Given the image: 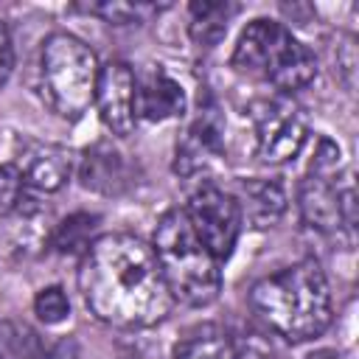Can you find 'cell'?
<instances>
[{
    "mask_svg": "<svg viewBox=\"0 0 359 359\" xmlns=\"http://www.w3.org/2000/svg\"><path fill=\"white\" fill-rule=\"evenodd\" d=\"M188 14H191V22H188L191 39L202 48H213L227 34V22L236 14V6L233 3H191Z\"/></svg>",
    "mask_w": 359,
    "mask_h": 359,
    "instance_id": "9a60e30c",
    "label": "cell"
},
{
    "mask_svg": "<svg viewBox=\"0 0 359 359\" xmlns=\"http://www.w3.org/2000/svg\"><path fill=\"white\" fill-rule=\"evenodd\" d=\"M79 289L87 309L115 328H151L174 306L151 244L132 233H107L90 244Z\"/></svg>",
    "mask_w": 359,
    "mask_h": 359,
    "instance_id": "6da1fadb",
    "label": "cell"
},
{
    "mask_svg": "<svg viewBox=\"0 0 359 359\" xmlns=\"http://www.w3.org/2000/svg\"><path fill=\"white\" fill-rule=\"evenodd\" d=\"M87 11L104 17L109 25H132V22H146L151 14H160L163 6H154V3H98V6H87Z\"/></svg>",
    "mask_w": 359,
    "mask_h": 359,
    "instance_id": "ac0fdd59",
    "label": "cell"
},
{
    "mask_svg": "<svg viewBox=\"0 0 359 359\" xmlns=\"http://www.w3.org/2000/svg\"><path fill=\"white\" fill-rule=\"evenodd\" d=\"M25 199V182L14 163L0 165V216H8L22 208Z\"/></svg>",
    "mask_w": 359,
    "mask_h": 359,
    "instance_id": "ffe728a7",
    "label": "cell"
},
{
    "mask_svg": "<svg viewBox=\"0 0 359 359\" xmlns=\"http://www.w3.org/2000/svg\"><path fill=\"white\" fill-rule=\"evenodd\" d=\"M230 65L283 95L303 90L317 76L314 53L278 20H252L241 31Z\"/></svg>",
    "mask_w": 359,
    "mask_h": 359,
    "instance_id": "277c9868",
    "label": "cell"
},
{
    "mask_svg": "<svg viewBox=\"0 0 359 359\" xmlns=\"http://www.w3.org/2000/svg\"><path fill=\"white\" fill-rule=\"evenodd\" d=\"M174 359H236V351L222 328L199 325L180 339Z\"/></svg>",
    "mask_w": 359,
    "mask_h": 359,
    "instance_id": "2e32d148",
    "label": "cell"
},
{
    "mask_svg": "<svg viewBox=\"0 0 359 359\" xmlns=\"http://www.w3.org/2000/svg\"><path fill=\"white\" fill-rule=\"evenodd\" d=\"M241 222L255 230H266L280 222L286 210V191L275 180H244L236 194Z\"/></svg>",
    "mask_w": 359,
    "mask_h": 359,
    "instance_id": "5bb4252c",
    "label": "cell"
},
{
    "mask_svg": "<svg viewBox=\"0 0 359 359\" xmlns=\"http://www.w3.org/2000/svg\"><path fill=\"white\" fill-rule=\"evenodd\" d=\"M95 107L101 115V123L118 135L126 137L137 123V107H135V70L126 62H107L98 70L95 84Z\"/></svg>",
    "mask_w": 359,
    "mask_h": 359,
    "instance_id": "9c48e42d",
    "label": "cell"
},
{
    "mask_svg": "<svg viewBox=\"0 0 359 359\" xmlns=\"http://www.w3.org/2000/svg\"><path fill=\"white\" fill-rule=\"evenodd\" d=\"M11 70H14V42H11L6 22L0 20V87L8 81Z\"/></svg>",
    "mask_w": 359,
    "mask_h": 359,
    "instance_id": "603a6c76",
    "label": "cell"
},
{
    "mask_svg": "<svg viewBox=\"0 0 359 359\" xmlns=\"http://www.w3.org/2000/svg\"><path fill=\"white\" fill-rule=\"evenodd\" d=\"M76 342L73 339H56V342H34L28 351V359H76Z\"/></svg>",
    "mask_w": 359,
    "mask_h": 359,
    "instance_id": "44dd1931",
    "label": "cell"
},
{
    "mask_svg": "<svg viewBox=\"0 0 359 359\" xmlns=\"http://www.w3.org/2000/svg\"><path fill=\"white\" fill-rule=\"evenodd\" d=\"M252 314L286 342H309L331 325V292L314 258L278 269L250 289Z\"/></svg>",
    "mask_w": 359,
    "mask_h": 359,
    "instance_id": "7a4b0ae2",
    "label": "cell"
},
{
    "mask_svg": "<svg viewBox=\"0 0 359 359\" xmlns=\"http://www.w3.org/2000/svg\"><path fill=\"white\" fill-rule=\"evenodd\" d=\"M151 250L174 303L199 309V306H210L219 297L222 289L219 261L196 238L182 208H171L160 216L154 227Z\"/></svg>",
    "mask_w": 359,
    "mask_h": 359,
    "instance_id": "3957f363",
    "label": "cell"
},
{
    "mask_svg": "<svg viewBox=\"0 0 359 359\" xmlns=\"http://www.w3.org/2000/svg\"><path fill=\"white\" fill-rule=\"evenodd\" d=\"M14 165L20 168L25 188L39 191V194H53L67 182L73 171V154L59 143H42V140L22 137L17 146Z\"/></svg>",
    "mask_w": 359,
    "mask_h": 359,
    "instance_id": "30bf717a",
    "label": "cell"
},
{
    "mask_svg": "<svg viewBox=\"0 0 359 359\" xmlns=\"http://www.w3.org/2000/svg\"><path fill=\"white\" fill-rule=\"evenodd\" d=\"M135 107L137 118L146 121L177 118L185 112V93L163 65H149L143 73H135Z\"/></svg>",
    "mask_w": 359,
    "mask_h": 359,
    "instance_id": "7c38bea8",
    "label": "cell"
},
{
    "mask_svg": "<svg viewBox=\"0 0 359 359\" xmlns=\"http://www.w3.org/2000/svg\"><path fill=\"white\" fill-rule=\"evenodd\" d=\"M252 129H255V149L258 157L269 165L289 163L300 154L309 137V121L303 107L283 93L258 98L250 107Z\"/></svg>",
    "mask_w": 359,
    "mask_h": 359,
    "instance_id": "52a82bcc",
    "label": "cell"
},
{
    "mask_svg": "<svg viewBox=\"0 0 359 359\" xmlns=\"http://www.w3.org/2000/svg\"><path fill=\"white\" fill-rule=\"evenodd\" d=\"M337 67L342 73L345 87L351 90L353 87V73H356V48H353V39L351 36L342 45H337Z\"/></svg>",
    "mask_w": 359,
    "mask_h": 359,
    "instance_id": "7402d4cb",
    "label": "cell"
},
{
    "mask_svg": "<svg viewBox=\"0 0 359 359\" xmlns=\"http://www.w3.org/2000/svg\"><path fill=\"white\" fill-rule=\"evenodd\" d=\"M79 177L84 188L104 196H121L135 185L132 163L126 160V154L112 149V143H95L93 149H87L79 165Z\"/></svg>",
    "mask_w": 359,
    "mask_h": 359,
    "instance_id": "4fadbf2b",
    "label": "cell"
},
{
    "mask_svg": "<svg viewBox=\"0 0 359 359\" xmlns=\"http://www.w3.org/2000/svg\"><path fill=\"white\" fill-rule=\"evenodd\" d=\"M297 205L303 222L323 236L353 238L356 227V191L351 174L339 177V149L320 137L306 177L297 188Z\"/></svg>",
    "mask_w": 359,
    "mask_h": 359,
    "instance_id": "8992f818",
    "label": "cell"
},
{
    "mask_svg": "<svg viewBox=\"0 0 359 359\" xmlns=\"http://www.w3.org/2000/svg\"><path fill=\"white\" fill-rule=\"evenodd\" d=\"M34 311L36 317L45 323V325H59L62 320H67L70 314V303H67V294L62 286H48L36 294L34 300Z\"/></svg>",
    "mask_w": 359,
    "mask_h": 359,
    "instance_id": "d6986e66",
    "label": "cell"
},
{
    "mask_svg": "<svg viewBox=\"0 0 359 359\" xmlns=\"http://www.w3.org/2000/svg\"><path fill=\"white\" fill-rule=\"evenodd\" d=\"M182 210L188 216L191 230L208 247V252L219 264L227 261L233 255V247H236L241 224H244L236 196L216 185H202L191 194V199Z\"/></svg>",
    "mask_w": 359,
    "mask_h": 359,
    "instance_id": "ba28073f",
    "label": "cell"
},
{
    "mask_svg": "<svg viewBox=\"0 0 359 359\" xmlns=\"http://www.w3.org/2000/svg\"><path fill=\"white\" fill-rule=\"evenodd\" d=\"M95 224H98V216H93V213H73V216H67L53 230V238H50L53 250H59L65 255H84L90 250V244L95 241L93 238Z\"/></svg>",
    "mask_w": 359,
    "mask_h": 359,
    "instance_id": "e0dca14e",
    "label": "cell"
},
{
    "mask_svg": "<svg viewBox=\"0 0 359 359\" xmlns=\"http://www.w3.org/2000/svg\"><path fill=\"white\" fill-rule=\"evenodd\" d=\"M222 157H224L222 126L210 112H205L188 126V132L177 143L174 171L185 180H194L199 174H208L216 163H222Z\"/></svg>",
    "mask_w": 359,
    "mask_h": 359,
    "instance_id": "8fae6325",
    "label": "cell"
},
{
    "mask_svg": "<svg viewBox=\"0 0 359 359\" xmlns=\"http://www.w3.org/2000/svg\"><path fill=\"white\" fill-rule=\"evenodd\" d=\"M98 70L101 65L84 39L56 31L42 42L39 95L59 118H79L95 98Z\"/></svg>",
    "mask_w": 359,
    "mask_h": 359,
    "instance_id": "5b68a950",
    "label": "cell"
}]
</instances>
